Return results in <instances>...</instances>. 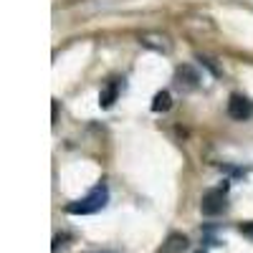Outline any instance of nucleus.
Segmentation results:
<instances>
[{
	"label": "nucleus",
	"instance_id": "obj_2",
	"mask_svg": "<svg viewBox=\"0 0 253 253\" xmlns=\"http://www.w3.org/2000/svg\"><path fill=\"white\" fill-rule=\"evenodd\" d=\"M225 185L223 187H215V190H208V193L203 195L200 200V213L205 218H215L220 213H225V208H228V195H225Z\"/></svg>",
	"mask_w": 253,
	"mask_h": 253
},
{
	"label": "nucleus",
	"instance_id": "obj_6",
	"mask_svg": "<svg viewBox=\"0 0 253 253\" xmlns=\"http://www.w3.org/2000/svg\"><path fill=\"white\" fill-rule=\"evenodd\" d=\"M117 94H119V86H117V81H109L107 86L101 89V94H99V107H101V109H109L112 104L117 101Z\"/></svg>",
	"mask_w": 253,
	"mask_h": 253
},
{
	"label": "nucleus",
	"instance_id": "obj_3",
	"mask_svg": "<svg viewBox=\"0 0 253 253\" xmlns=\"http://www.w3.org/2000/svg\"><path fill=\"white\" fill-rule=\"evenodd\" d=\"M228 114L233 117L236 122H246L253 117V101L243 94H233L228 99Z\"/></svg>",
	"mask_w": 253,
	"mask_h": 253
},
{
	"label": "nucleus",
	"instance_id": "obj_5",
	"mask_svg": "<svg viewBox=\"0 0 253 253\" xmlns=\"http://www.w3.org/2000/svg\"><path fill=\"white\" fill-rule=\"evenodd\" d=\"M182 251H187V236L182 233H170L167 241L157 248V253H182Z\"/></svg>",
	"mask_w": 253,
	"mask_h": 253
},
{
	"label": "nucleus",
	"instance_id": "obj_4",
	"mask_svg": "<svg viewBox=\"0 0 253 253\" xmlns=\"http://www.w3.org/2000/svg\"><path fill=\"white\" fill-rule=\"evenodd\" d=\"M175 86L180 89V91H195L198 86H200V74L193 69V66H177V71H175Z\"/></svg>",
	"mask_w": 253,
	"mask_h": 253
},
{
	"label": "nucleus",
	"instance_id": "obj_8",
	"mask_svg": "<svg viewBox=\"0 0 253 253\" xmlns=\"http://www.w3.org/2000/svg\"><path fill=\"white\" fill-rule=\"evenodd\" d=\"M238 230H241V233H243V236H248V238H253V220H251V223H243V225H241Z\"/></svg>",
	"mask_w": 253,
	"mask_h": 253
},
{
	"label": "nucleus",
	"instance_id": "obj_1",
	"mask_svg": "<svg viewBox=\"0 0 253 253\" xmlns=\"http://www.w3.org/2000/svg\"><path fill=\"white\" fill-rule=\"evenodd\" d=\"M107 200H109L107 185H96L86 198L69 203L66 205V213H71V215H91V213H99V210L107 205Z\"/></svg>",
	"mask_w": 253,
	"mask_h": 253
},
{
	"label": "nucleus",
	"instance_id": "obj_7",
	"mask_svg": "<svg viewBox=\"0 0 253 253\" xmlns=\"http://www.w3.org/2000/svg\"><path fill=\"white\" fill-rule=\"evenodd\" d=\"M170 107H172V101H170V94L167 91H160L152 101V112H167Z\"/></svg>",
	"mask_w": 253,
	"mask_h": 253
}]
</instances>
